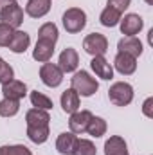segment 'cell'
<instances>
[{"instance_id": "24", "label": "cell", "mask_w": 153, "mask_h": 155, "mask_svg": "<svg viewBox=\"0 0 153 155\" xmlns=\"http://www.w3.org/2000/svg\"><path fill=\"white\" fill-rule=\"evenodd\" d=\"M27 137L34 144H43L49 139V124L47 126H27Z\"/></svg>"}, {"instance_id": "19", "label": "cell", "mask_w": 153, "mask_h": 155, "mask_svg": "<svg viewBox=\"0 0 153 155\" xmlns=\"http://www.w3.org/2000/svg\"><path fill=\"white\" fill-rule=\"evenodd\" d=\"M50 11V0H29L25 4V13L31 18H41Z\"/></svg>"}, {"instance_id": "29", "label": "cell", "mask_w": 153, "mask_h": 155, "mask_svg": "<svg viewBox=\"0 0 153 155\" xmlns=\"http://www.w3.org/2000/svg\"><path fill=\"white\" fill-rule=\"evenodd\" d=\"M13 33H15V29L11 25L0 22V47H7L9 45V41L13 38Z\"/></svg>"}, {"instance_id": "17", "label": "cell", "mask_w": 153, "mask_h": 155, "mask_svg": "<svg viewBox=\"0 0 153 155\" xmlns=\"http://www.w3.org/2000/svg\"><path fill=\"white\" fill-rule=\"evenodd\" d=\"M105 155H128V144L121 135H112L105 143Z\"/></svg>"}, {"instance_id": "15", "label": "cell", "mask_w": 153, "mask_h": 155, "mask_svg": "<svg viewBox=\"0 0 153 155\" xmlns=\"http://www.w3.org/2000/svg\"><path fill=\"white\" fill-rule=\"evenodd\" d=\"M90 69L101 79H112L114 78V67L105 60V56H94L90 61Z\"/></svg>"}, {"instance_id": "31", "label": "cell", "mask_w": 153, "mask_h": 155, "mask_svg": "<svg viewBox=\"0 0 153 155\" xmlns=\"http://www.w3.org/2000/svg\"><path fill=\"white\" fill-rule=\"evenodd\" d=\"M130 4H132V0H108V7H114L121 15L130 7Z\"/></svg>"}, {"instance_id": "21", "label": "cell", "mask_w": 153, "mask_h": 155, "mask_svg": "<svg viewBox=\"0 0 153 155\" xmlns=\"http://www.w3.org/2000/svg\"><path fill=\"white\" fill-rule=\"evenodd\" d=\"M60 38V31H58V25L52 24V22H47L43 24L38 29V40H43V41H49V43H54Z\"/></svg>"}, {"instance_id": "18", "label": "cell", "mask_w": 153, "mask_h": 155, "mask_svg": "<svg viewBox=\"0 0 153 155\" xmlns=\"http://www.w3.org/2000/svg\"><path fill=\"white\" fill-rule=\"evenodd\" d=\"M54 54V43H49V41H43V40H38L34 49H33V58L40 61V63H47L50 61Z\"/></svg>"}, {"instance_id": "32", "label": "cell", "mask_w": 153, "mask_h": 155, "mask_svg": "<svg viewBox=\"0 0 153 155\" xmlns=\"http://www.w3.org/2000/svg\"><path fill=\"white\" fill-rule=\"evenodd\" d=\"M151 105H153V97H148L142 105V112L146 117H153V112H151Z\"/></svg>"}, {"instance_id": "33", "label": "cell", "mask_w": 153, "mask_h": 155, "mask_svg": "<svg viewBox=\"0 0 153 155\" xmlns=\"http://www.w3.org/2000/svg\"><path fill=\"white\" fill-rule=\"evenodd\" d=\"M144 2H146L148 5H153V0H144Z\"/></svg>"}, {"instance_id": "23", "label": "cell", "mask_w": 153, "mask_h": 155, "mask_svg": "<svg viewBox=\"0 0 153 155\" xmlns=\"http://www.w3.org/2000/svg\"><path fill=\"white\" fill-rule=\"evenodd\" d=\"M119 20H121V13L115 11L114 7H108V5L99 15V22L105 27H115V25H119Z\"/></svg>"}, {"instance_id": "25", "label": "cell", "mask_w": 153, "mask_h": 155, "mask_svg": "<svg viewBox=\"0 0 153 155\" xmlns=\"http://www.w3.org/2000/svg\"><path fill=\"white\" fill-rule=\"evenodd\" d=\"M29 99H31V103H33V107H34V108L50 110V108L54 107L52 99H50L49 96H45L43 92H38V90H33V92L29 94Z\"/></svg>"}, {"instance_id": "10", "label": "cell", "mask_w": 153, "mask_h": 155, "mask_svg": "<svg viewBox=\"0 0 153 155\" xmlns=\"http://www.w3.org/2000/svg\"><path fill=\"white\" fill-rule=\"evenodd\" d=\"M114 69L122 76H130L137 71V58L124 52H117V56L114 58Z\"/></svg>"}, {"instance_id": "34", "label": "cell", "mask_w": 153, "mask_h": 155, "mask_svg": "<svg viewBox=\"0 0 153 155\" xmlns=\"http://www.w3.org/2000/svg\"><path fill=\"white\" fill-rule=\"evenodd\" d=\"M2 63H4V60H2V58H0V65H2Z\"/></svg>"}, {"instance_id": "4", "label": "cell", "mask_w": 153, "mask_h": 155, "mask_svg": "<svg viewBox=\"0 0 153 155\" xmlns=\"http://www.w3.org/2000/svg\"><path fill=\"white\" fill-rule=\"evenodd\" d=\"M108 99L115 107H126L133 101V87L126 81H115L108 88Z\"/></svg>"}, {"instance_id": "26", "label": "cell", "mask_w": 153, "mask_h": 155, "mask_svg": "<svg viewBox=\"0 0 153 155\" xmlns=\"http://www.w3.org/2000/svg\"><path fill=\"white\" fill-rule=\"evenodd\" d=\"M20 110V101L18 99H7L4 97L0 101V117H13Z\"/></svg>"}, {"instance_id": "9", "label": "cell", "mask_w": 153, "mask_h": 155, "mask_svg": "<svg viewBox=\"0 0 153 155\" xmlns=\"http://www.w3.org/2000/svg\"><path fill=\"white\" fill-rule=\"evenodd\" d=\"M92 112L90 110H76L74 114H70V119H69V128L72 134H85L86 132V126L92 119Z\"/></svg>"}, {"instance_id": "6", "label": "cell", "mask_w": 153, "mask_h": 155, "mask_svg": "<svg viewBox=\"0 0 153 155\" xmlns=\"http://www.w3.org/2000/svg\"><path fill=\"white\" fill-rule=\"evenodd\" d=\"M40 79L43 81V85H47L50 88H56L63 81V72H61V69L56 63H49L47 61V63H43L40 67Z\"/></svg>"}, {"instance_id": "1", "label": "cell", "mask_w": 153, "mask_h": 155, "mask_svg": "<svg viewBox=\"0 0 153 155\" xmlns=\"http://www.w3.org/2000/svg\"><path fill=\"white\" fill-rule=\"evenodd\" d=\"M0 20L2 24L18 29L24 24V9L16 0H0Z\"/></svg>"}, {"instance_id": "3", "label": "cell", "mask_w": 153, "mask_h": 155, "mask_svg": "<svg viewBox=\"0 0 153 155\" xmlns=\"http://www.w3.org/2000/svg\"><path fill=\"white\" fill-rule=\"evenodd\" d=\"M61 22H63V27L67 33L70 35H77L85 29L86 25V13L79 7H69L63 16H61Z\"/></svg>"}, {"instance_id": "30", "label": "cell", "mask_w": 153, "mask_h": 155, "mask_svg": "<svg viewBox=\"0 0 153 155\" xmlns=\"http://www.w3.org/2000/svg\"><path fill=\"white\" fill-rule=\"evenodd\" d=\"M11 79H15V71H13V67L9 63L4 61L0 65V85H4V83H7Z\"/></svg>"}, {"instance_id": "28", "label": "cell", "mask_w": 153, "mask_h": 155, "mask_svg": "<svg viewBox=\"0 0 153 155\" xmlns=\"http://www.w3.org/2000/svg\"><path fill=\"white\" fill-rule=\"evenodd\" d=\"M0 155H33V153L24 144H5V146H0Z\"/></svg>"}, {"instance_id": "27", "label": "cell", "mask_w": 153, "mask_h": 155, "mask_svg": "<svg viewBox=\"0 0 153 155\" xmlns=\"http://www.w3.org/2000/svg\"><path fill=\"white\" fill-rule=\"evenodd\" d=\"M96 153H97L96 144L90 139H77L74 155H96Z\"/></svg>"}, {"instance_id": "11", "label": "cell", "mask_w": 153, "mask_h": 155, "mask_svg": "<svg viewBox=\"0 0 153 155\" xmlns=\"http://www.w3.org/2000/svg\"><path fill=\"white\" fill-rule=\"evenodd\" d=\"M2 94L7 99H24L27 96V85L20 79H11L2 85Z\"/></svg>"}, {"instance_id": "20", "label": "cell", "mask_w": 153, "mask_h": 155, "mask_svg": "<svg viewBox=\"0 0 153 155\" xmlns=\"http://www.w3.org/2000/svg\"><path fill=\"white\" fill-rule=\"evenodd\" d=\"M50 121L49 110H41V108H31L25 114V123L27 126H47Z\"/></svg>"}, {"instance_id": "5", "label": "cell", "mask_w": 153, "mask_h": 155, "mask_svg": "<svg viewBox=\"0 0 153 155\" xmlns=\"http://www.w3.org/2000/svg\"><path fill=\"white\" fill-rule=\"evenodd\" d=\"M83 49L92 58L94 56H105L108 51V38L101 33H90L83 40Z\"/></svg>"}, {"instance_id": "16", "label": "cell", "mask_w": 153, "mask_h": 155, "mask_svg": "<svg viewBox=\"0 0 153 155\" xmlns=\"http://www.w3.org/2000/svg\"><path fill=\"white\" fill-rule=\"evenodd\" d=\"M60 101H61V108H63L65 114H74L76 110H79V105H81L79 94H77L72 87L67 88V90L61 94V99H60Z\"/></svg>"}, {"instance_id": "22", "label": "cell", "mask_w": 153, "mask_h": 155, "mask_svg": "<svg viewBox=\"0 0 153 155\" xmlns=\"http://www.w3.org/2000/svg\"><path fill=\"white\" fill-rule=\"evenodd\" d=\"M106 128H108V126H106V121H105L103 117L92 116L88 126H86V134L97 139V137H103V135L106 134Z\"/></svg>"}, {"instance_id": "14", "label": "cell", "mask_w": 153, "mask_h": 155, "mask_svg": "<svg viewBox=\"0 0 153 155\" xmlns=\"http://www.w3.org/2000/svg\"><path fill=\"white\" fill-rule=\"evenodd\" d=\"M29 45H31V36L25 33V31H20V29H15V33H13V38L9 41V51L11 52H15V54H22V52H25L27 49H29Z\"/></svg>"}, {"instance_id": "8", "label": "cell", "mask_w": 153, "mask_h": 155, "mask_svg": "<svg viewBox=\"0 0 153 155\" xmlns=\"http://www.w3.org/2000/svg\"><path fill=\"white\" fill-rule=\"evenodd\" d=\"M77 65H79V54L74 47H67L61 51L60 58H58V67L61 69L63 74H70V72H76Z\"/></svg>"}, {"instance_id": "2", "label": "cell", "mask_w": 153, "mask_h": 155, "mask_svg": "<svg viewBox=\"0 0 153 155\" xmlns=\"http://www.w3.org/2000/svg\"><path fill=\"white\" fill-rule=\"evenodd\" d=\"M70 83H72V88L76 90L79 96H83V97L94 96L97 92V88H99L97 79L92 76L90 72H86V71H77L76 74L70 78Z\"/></svg>"}, {"instance_id": "7", "label": "cell", "mask_w": 153, "mask_h": 155, "mask_svg": "<svg viewBox=\"0 0 153 155\" xmlns=\"http://www.w3.org/2000/svg\"><path fill=\"white\" fill-rule=\"evenodd\" d=\"M119 27H121V33L124 36H135L142 31L144 20L137 13H128V15H124V18L119 20Z\"/></svg>"}, {"instance_id": "13", "label": "cell", "mask_w": 153, "mask_h": 155, "mask_svg": "<svg viewBox=\"0 0 153 155\" xmlns=\"http://www.w3.org/2000/svg\"><path fill=\"white\" fill-rule=\"evenodd\" d=\"M76 143H77L76 134H72V132H63V134H60L58 139H56V150L61 155H74Z\"/></svg>"}, {"instance_id": "12", "label": "cell", "mask_w": 153, "mask_h": 155, "mask_svg": "<svg viewBox=\"0 0 153 155\" xmlns=\"http://www.w3.org/2000/svg\"><path fill=\"white\" fill-rule=\"evenodd\" d=\"M117 49L119 52H124V54H130L133 58H139L142 54V41L137 38V36H124V38L119 40L117 43Z\"/></svg>"}]
</instances>
